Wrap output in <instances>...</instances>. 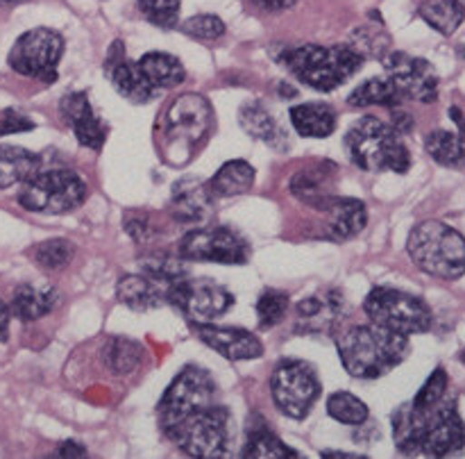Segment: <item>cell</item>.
Listing matches in <instances>:
<instances>
[{
	"mask_svg": "<svg viewBox=\"0 0 465 459\" xmlns=\"http://www.w3.org/2000/svg\"><path fill=\"white\" fill-rule=\"evenodd\" d=\"M252 5H257V7L266 9V12H282V9H289L293 7L298 0H250Z\"/></svg>",
	"mask_w": 465,
	"mask_h": 459,
	"instance_id": "44",
	"label": "cell"
},
{
	"mask_svg": "<svg viewBox=\"0 0 465 459\" xmlns=\"http://www.w3.org/2000/svg\"><path fill=\"white\" fill-rule=\"evenodd\" d=\"M62 55L64 39L59 32L50 30V27H32L14 41L7 62L18 75L35 77V80L53 85L57 80V66Z\"/></svg>",
	"mask_w": 465,
	"mask_h": 459,
	"instance_id": "11",
	"label": "cell"
},
{
	"mask_svg": "<svg viewBox=\"0 0 465 459\" xmlns=\"http://www.w3.org/2000/svg\"><path fill=\"white\" fill-rule=\"evenodd\" d=\"M343 307V294L336 289L318 291V294L300 300L298 307H295L298 332H304V334H331L341 323Z\"/></svg>",
	"mask_w": 465,
	"mask_h": 459,
	"instance_id": "18",
	"label": "cell"
},
{
	"mask_svg": "<svg viewBox=\"0 0 465 459\" xmlns=\"http://www.w3.org/2000/svg\"><path fill=\"white\" fill-rule=\"evenodd\" d=\"M75 254V245L68 239H48L44 244H39L32 253L35 262L41 268H48V271H62L64 266H68Z\"/></svg>",
	"mask_w": 465,
	"mask_h": 459,
	"instance_id": "36",
	"label": "cell"
},
{
	"mask_svg": "<svg viewBox=\"0 0 465 459\" xmlns=\"http://www.w3.org/2000/svg\"><path fill=\"white\" fill-rule=\"evenodd\" d=\"M445 391H448V373H445V368L439 366L431 373L430 380L420 386V391H418L411 403L418 409H430L445 398Z\"/></svg>",
	"mask_w": 465,
	"mask_h": 459,
	"instance_id": "40",
	"label": "cell"
},
{
	"mask_svg": "<svg viewBox=\"0 0 465 459\" xmlns=\"http://www.w3.org/2000/svg\"><path fill=\"white\" fill-rule=\"evenodd\" d=\"M318 212L325 214V234L331 241H348L357 236L359 232L366 227L368 223V209L366 203L357 198H339V195H330Z\"/></svg>",
	"mask_w": 465,
	"mask_h": 459,
	"instance_id": "20",
	"label": "cell"
},
{
	"mask_svg": "<svg viewBox=\"0 0 465 459\" xmlns=\"http://www.w3.org/2000/svg\"><path fill=\"white\" fill-rule=\"evenodd\" d=\"M59 303H62V294H59L54 286H36L27 282V284H18L16 289H14L9 312H12L18 321L30 323L44 318L45 314L53 312Z\"/></svg>",
	"mask_w": 465,
	"mask_h": 459,
	"instance_id": "23",
	"label": "cell"
},
{
	"mask_svg": "<svg viewBox=\"0 0 465 459\" xmlns=\"http://www.w3.org/2000/svg\"><path fill=\"white\" fill-rule=\"evenodd\" d=\"M16 3H23V0H0V5H16Z\"/></svg>",
	"mask_w": 465,
	"mask_h": 459,
	"instance_id": "48",
	"label": "cell"
},
{
	"mask_svg": "<svg viewBox=\"0 0 465 459\" xmlns=\"http://www.w3.org/2000/svg\"><path fill=\"white\" fill-rule=\"evenodd\" d=\"M334 166L331 164H316L312 168L298 171L291 180V194L298 200H302L309 207H321L331 194V185H334Z\"/></svg>",
	"mask_w": 465,
	"mask_h": 459,
	"instance_id": "24",
	"label": "cell"
},
{
	"mask_svg": "<svg viewBox=\"0 0 465 459\" xmlns=\"http://www.w3.org/2000/svg\"><path fill=\"white\" fill-rule=\"evenodd\" d=\"M139 66L143 75L150 80V85L157 86L159 91L173 89V86L182 85L186 77V71L180 59L168 53H157V50L145 53L139 59Z\"/></svg>",
	"mask_w": 465,
	"mask_h": 459,
	"instance_id": "29",
	"label": "cell"
},
{
	"mask_svg": "<svg viewBox=\"0 0 465 459\" xmlns=\"http://www.w3.org/2000/svg\"><path fill=\"white\" fill-rule=\"evenodd\" d=\"M407 250L420 271L440 280H459L465 275V239L448 223L425 221L409 234Z\"/></svg>",
	"mask_w": 465,
	"mask_h": 459,
	"instance_id": "5",
	"label": "cell"
},
{
	"mask_svg": "<svg viewBox=\"0 0 465 459\" xmlns=\"http://www.w3.org/2000/svg\"><path fill=\"white\" fill-rule=\"evenodd\" d=\"M89 195V186L68 168H48L21 182L18 203L27 212L36 214H66L80 207Z\"/></svg>",
	"mask_w": 465,
	"mask_h": 459,
	"instance_id": "8",
	"label": "cell"
},
{
	"mask_svg": "<svg viewBox=\"0 0 465 459\" xmlns=\"http://www.w3.org/2000/svg\"><path fill=\"white\" fill-rule=\"evenodd\" d=\"M168 303L175 304L189 321L209 323L234 307V295L207 277H180L168 289Z\"/></svg>",
	"mask_w": 465,
	"mask_h": 459,
	"instance_id": "13",
	"label": "cell"
},
{
	"mask_svg": "<svg viewBox=\"0 0 465 459\" xmlns=\"http://www.w3.org/2000/svg\"><path fill=\"white\" fill-rule=\"evenodd\" d=\"M427 153L436 164L448 168H465V136L459 132L434 130L425 139Z\"/></svg>",
	"mask_w": 465,
	"mask_h": 459,
	"instance_id": "32",
	"label": "cell"
},
{
	"mask_svg": "<svg viewBox=\"0 0 465 459\" xmlns=\"http://www.w3.org/2000/svg\"><path fill=\"white\" fill-rule=\"evenodd\" d=\"M125 230L136 244H148V241L157 234V230H154L153 223H150L148 214H127Z\"/></svg>",
	"mask_w": 465,
	"mask_h": 459,
	"instance_id": "42",
	"label": "cell"
},
{
	"mask_svg": "<svg viewBox=\"0 0 465 459\" xmlns=\"http://www.w3.org/2000/svg\"><path fill=\"white\" fill-rule=\"evenodd\" d=\"M381 62H384L386 75L393 80L404 100L434 103L439 98V75L427 59L395 50V53H386Z\"/></svg>",
	"mask_w": 465,
	"mask_h": 459,
	"instance_id": "15",
	"label": "cell"
},
{
	"mask_svg": "<svg viewBox=\"0 0 465 459\" xmlns=\"http://www.w3.org/2000/svg\"><path fill=\"white\" fill-rule=\"evenodd\" d=\"M254 168L243 159H232L218 168L216 175L209 182V191L213 198H232L252 189Z\"/></svg>",
	"mask_w": 465,
	"mask_h": 459,
	"instance_id": "28",
	"label": "cell"
},
{
	"mask_svg": "<svg viewBox=\"0 0 465 459\" xmlns=\"http://www.w3.org/2000/svg\"><path fill=\"white\" fill-rule=\"evenodd\" d=\"M271 394L282 414L300 421L309 416L313 403L321 395V382L307 362L286 359L272 371Z\"/></svg>",
	"mask_w": 465,
	"mask_h": 459,
	"instance_id": "12",
	"label": "cell"
},
{
	"mask_svg": "<svg viewBox=\"0 0 465 459\" xmlns=\"http://www.w3.org/2000/svg\"><path fill=\"white\" fill-rule=\"evenodd\" d=\"M327 414L345 425H363L368 421V404L350 391H336L327 398Z\"/></svg>",
	"mask_w": 465,
	"mask_h": 459,
	"instance_id": "35",
	"label": "cell"
},
{
	"mask_svg": "<svg viewBox=\"0 0 465 459\" xmlns=\"http://www.w3.org/2000/svg\"><path fill=\"white\" fill-rule=\"evenodd\" d=\"M213 195L209 191V185L203 180H186L175 182L171 195V212L177 221L182 223H198L204 221L212 212Z\"/></svg>",
	"mask_w": 465,
	"mask_h": 459,
	"instance_id": "22",
	"label": "cell"
},
{
	"mask_svg": "<svg viewBox=\"0 0 465 459\" xmlns=\"http://www.w3.org/2000/svg\"><path fill=\"white\" fill-rule=\"evenodd\" d=\"M213 125V109L204 95L184 94L171 103L162 123L163 153L168 162L177 164V155H184V162L198 148Z\"/></svg>",
	"mask_w": 465,
	"mask_h": 459,
	"instance_id": "7",
	"label": "cell"
},
{
	"mask_svg": "<svg viewBox=\"0 0 465 459\" xmlns=\"http://www.w3.org/2000/svg\"><path fill=\"white\" fill-rule=\"evenodd\" d=\"M123 41H114L112 48H109L107 59H104V73L112 80L114 89L123 95L125 100L136 105L150 103V100L157 98L162 91L157 86L150 85L148 77L141 71L139 62H132L125 55V48H123Z\"/></svg>",
	"mask_w": 465,
	"mask_h": 459,
	"instance_id": "16",
	"label": "cell"
},
{
	"mask_svg": "<svg viewBox=\"0 0 465 459\" xmlns=\"http://www.w3.org/2000/svg\"><path fill=\"white\" fill-rule=\"evenodd\" d=\"M141 16L162 30H173L180 18L182 0H136Z\"/></svg>",
	"mask_w": 465,
	"mask_h": 459,
	"instance_id": "37",
	"label": "cell"
},
{
	"mask_svg": "<svg viewBox=\"0 0 465 459\" xmlns=\"http://www.w3.org/2000/svg\"><path fill=\"white\" fill-rule=\"evenodd\" d=\"M35 130V121L16 109H0V136Z\"/></svg>",
	"mask_w": 465,
	"mask_h": 459,
	"instance_id": "41",
	"label": "cell"
},
{
	"mask_svg": "<svg viewBox=\"0 0 465 459\" xmlns=\"http://www.w3.org/2000/svg\"><path fill=\"white\" fill-rule=\"evenodd\" d=\"M141 357H143L141 344L134 339H127V336H112L103 348L104 364L116 375H127V373L134 371L141 364Z\"/></svg>",
	"mask_w": 465,
	"mask_h": 459,
	"instance_id": "33",
	"label": "cell"
},
{
	"mask_svg": "<svg viewBox=\"0 0 465 459\" xmlns=\"http://www.w3.org/2000/svg\"><path fill=\"white\" fill-rule=\"evenodd\" d=\"M363 309H366L371 323L400 332L404 336L422 334L434 323L431 309L425 300L407 294V291L391 289V286L372 289L363 303Z\"/></svg>",
	"mask_w": 465,
	"mask_h": 459,
	"instance_id": "9",
	"label": "cell"
},
{
	"mask_svg": "<svg viewBox=\"0 0 465 459\" xmlns=\"http://www.w3.org/2000/svg\"><path fill=\"white\" fill-rule=\"evenodd\" d=\"M461 359H463V362H465V350H463V354H461Z\"/></svg>",
	"mask_w": 465,
	"mask_h": 459,
	"instance_id": "50",
	"label": "cell"
},
{
	"mask_svg": "<svg viewBox=\"0 0 465 459\" xmlns=\"http://www.w3.org/2000/svg\"><path fill=\"white\" fill-rule=\"evenodd\" d=\"M184 262H213L243 266L250 259V245L227 227H195L186 232L177 245Z\"/></svg>",
	"mask_w": 465,
	"mask_h": 459,
	"instance_id": "14",
	"label": "cell"
},
{
	"mask_svg": "<svg viewBox=\"0 0 465 459\" xmlns=\"http://www.w3.org/2000/svg\"><path fill=\"white\" fill-rule=\"evenodd\" d=\"M291 123L300 136L309 139H325L336 130V112L325 103L295 105L289 112Z\"/></svg>",
	"mask_w": 465,
	"mask_h": 459,
	"instance_id": "25",
	"label": "cell"
},
{
	"mask_svg": "<svg viewBox=\"0 0 465 459\" xmlns=\"http://www.w3.org/2000/svg\"><path fill=\"white\" fill-rule=\"evenodd\" d=\"M84 454L86 448L77 444V441H66V444H62L54 450V457H84Z\"/></svg>",
	"mask_w": 465,
	"mask_h": 459,
	"instance_id": "43",
	"label": "cell"
},
{
	"mask_svg": "<svg viewBox=\"0 0 465 459\" xmlns=\"http://www.w3.org/2000/svg\"><path fill=\"white\" fill-rule=\"evenodd\" d=\"M41 168L39 155L21 145H0V189L21 185Z\"/></svg>",
	"mask_w": 465,
	"mask_h": 459,
	"instance_id": "27",
	"label": "cell"
},
{
	"mask_svg": "<svg viewBox=\"0 0 465 459\" xmlns=\"http://www.w3.org/2000/svg\"><path fill=\"white\" fill-rule=\"evenodd\" d=\"M393 439L400 453L448 457L465 450V423L454 400H440L430 409L413 403L393 414Z\"/></svg>",
	"mask_w": 465,
	"mask_h": 459,
	"instance_id": "1",
	"label": "cell"
},
{
	"mask_svg": "<svg viewBox=\"0 0 465 459\" xmlns=\"http://www.w3.org/2000/svg\"><path fill=\"white\" fill-rule=\"evenodd\" d=\"M193 332L203 344L232 362H245L263 354V344L257 334L243 327H221L212 323H193Z\"/></svg>",
	"mask_w": 465,
	"mask_h": 459,
	"instance_id": "17",
	"label": "cell"
},
{
	"mask_svg": "<svg viewBox=\"0 0 465 459\" xmlns=\"http://www.w3.org/2000/svg\"><path fill=\"white\" fill-rule=\"evenodd\" d=\"M239 123L254 139L266 141V144L275 145V148H286V136L289 135L282 130L275 116L259 100H250V103H245L239 109Z\"/></svg>",
	"mask_w": 465,
	"mask_h": 459,
	"instance_id": "26",
	"label": "cell"
},
{
	"mask_svg": "<svg viewBox=\"0 0 465 459\" xmlns=\"http://www.w3.org/2000/svg\"><path fill=\"white\" fill-rule=\"evenodd\" d=\"M59 109H62L64 121L71 125L73 135L80 141V145H86L91 150L103 148L104 139H107V125L94 112L89 95L84 91H73V94L64 95Z\"/></svg>",
	"mask_w": 465,
	"mask_h": 459,
	"instance_id": "19",
	"label": "cell"
},
{
	"mask_svg": "<svg viewBox=\"0 0 465 459\" xmlns=\"http://www.w3.org/2000/svg\"><path fill=\"white\" fill-rule=\"evenodd\" d=\"M450 116H452V121L457 123L459 127V135L465 136V112L461 107H452L450 109Z\"/></svg>",
	"mask_w": 465,
	"mask_h": 459,
	"instance_id": "46",
	"label": "cell"
},
{
	"mask_svg": "<svg viewBox=\"0 0 465 459\" xmlns=\"http://www.w3.org/2000/svg\"><path fill=\"white\" fill-rule=\"evenodd\" d=\"M459 50H461V55L465 57V41H461V45H459Z\"/></svg>",
	"mask_w": 465,
	"mask_h": 459,
	"instance_id": "49",
	"label": "cell"
},
{
	"mask_svg": "<svg viewBox=\"0 0 465 459\" xmlns=\"http://www.w3.org/2000/svg\"><path fill=\"white\" fill-rule=\"evenodd\" d=\"M341 364L359 380H375L402 364L409 354V336L375 325H354L336 336Z\"/></svg>",
	"mask_w": 465,
	"mask_h": 459,
	"instance_id": "2",
	"label": "cell"
},
{
	"mask_svg": "<svg viewBox=\"0 0 465 459\" xmlns=\"http://www.w3.org/2000/svg\"><path fill=\"white\" fill-rule=\"evenodd\" d=\"M418 14L427 25L434 27L440 35L450 36L465 21V5L463 0H425Z\"/></svg>",
	"mask_w": 465,
	"mask_h": 459,
	"instance_id": "31",
	"label": "cell"
},
{
	"mask_svg": "<svg viewBox=\"0 0 465 459\" xmlns=\"http://www.w3.org/2000/svg\"><path fill=\"white\" fill-rule=\"evenodd\" d=\"M345 150L354 166L368 173H407L411 168V153L395 130L377 116H363L345 135Z\"/></svg>",
	"mask_w": 465,
	"mask_h": 459,
	"instance_id": "4",
	"label": "cell"
},
{
	"mask_svg": "<svg viewBox=\"0 0 465 459\" xmlns=\"http://www.w3.org/2000/svg\"><path fill=\"white\" fill-rule=\"evenodd\" d=\"M9 321H12V312H9L7 304L0 300V344L3 341H7L9 336Z\"/></svg>",
	"mask_w": 465,
	"mask_h": 459,
	"instance_id": "45",
	"label": "cell"
},
{
	"mask_svg": "<svg viewBox=\"0 0 465 459\" xmlns=\"http://www.w3.org/2000/svg\"><path fill=\"white\" fill-rule=\"evenodd\" d=\"M280 62L312 89L334 91L336 86L343 85L345 80L361 71L363 57L352 48V45H321V44H304L295 48H286L280 55Z\"/></svg>",
	"mask_w": 465,
	"mask_h": 459,
	"instance_id": "3",
	"label": "cell"
},
{
	"mask_svg": "<svg viewBox=\"0 0 465 459\" xmlns=\"http://www.w3.org/2000/svg\"><path fill=\"white\" fill-rule=\"evenodd\" d=\"M286 312H289V294H284V291L280 289H268L259 295L257 316L259 325H262L263 330L275 327L277 323H282Z\"/></svg>",
	"mask_w": 465,
	"mask_h": 459,
	"instance_id": "38",
	"label": "cell"
},
{
	"mask_svg": "<svg viewBox=\"0 0 465 459\" xmlns=\"http://www.w3.org/2000/svg\"><path fill=\"white\" fill-rule=\"evenodd\" d=\"M243 457L252 459H286L300 457L295 450H291L277 434H272L266 425H259L248 430V444H245Z\"/></svg>",
	"mask_w": 465,
	"mask_h": 459,
	"instance_id": "34",
	"label": "cell"
},
{
	"mask_svg": "<svg viewBox=\"0 0 465 459\" xmlns=\"http://www.w3.org/2000/svg\"><path fill=\"white\" fill-rule=\"evenodd\" d=\"M322 457H343V459H359L361 454H350V453H322Z\"/></svg>",
	"mask_w": 465,
	"mask_h": 459,
	"instance_id": "47",
	"label": "cell"
},
{
	"mask_svg": "<svg viewBox=\"0 0 465 459\" xmlns=\"http://www.w3.org/2000/svg\"><path fill=\"white\" fill-rule=\"evenodd\" d=\"M168 439L189 457H230L234 444V421L221 404H207L166 432Z\"/></svg>",
	"mask_w": 465,
	"mask_h": 459,
	"instance_id": "6",
	"label": "cell"
},
{
	"mask_svg": "<svg viewBox=\"0 0 465 459\" xmlns=\"http://www.w3.org/2000/svg\"><path fill=\"white\" fill-rule=\"evenodd\" d=\"M213 395H216V384H213L212 375L204 368H182L166 389L163 398L159 400L157 416L163 434L193 412L207 407V404H213Z\"/></svg>",
	"mask_w": 465,
	"mask_h": 459,
	"instance_id": "10",
	"label": "cell"
},
{
	"mask_svg": "<svg viewBox=\"0 0 465 459\" xmlns=\"http://www.w3.org/2000/svg\"><path fill=\"white\" fill-rule=\"evenodd\" d=\"M400 103H404V98L389 75L371 77L363 85H359L348 98L350 107H375L377 105V107L395 109Z\"/></svg>",
	"mask_w": 465,
	"mask_h": 459,
	"instance_id": "30",
	"label": "cell"
},
{
	"mask_svg": "<svg viewBox=\"0 0 465 459\" xmlns=\"http://www.w3.org/2000/svg\"><path fill=\"white\" fill-rule=\"evenodd\" d=\"M171 284L173 282L159 280V277L141 271L121 277L116 284V295L125 307L134 309V312H148V309H157L168 303Z\"/></svg>",
	"mask_w": 465,
	"mask_h": 459,
	"instance_id": "21",
	"label": "cell"
},
{
	"mask_svg": "<svg viewBox=\"0 0 465 459\" xmlns=\"http://www.w3.org/2000/svg\"><path fill=\"white\" fill-rule=\"evenodd\" d=\"M180 30L186 36L198 41H216L225 35V23L213 14H198V16L186 18L180 25Z\"/></svg>",
	"mask_w": 465,
	"mask_h": 459,
	"instance_id": "39",
	"label": "cell"
}]
</instances>
